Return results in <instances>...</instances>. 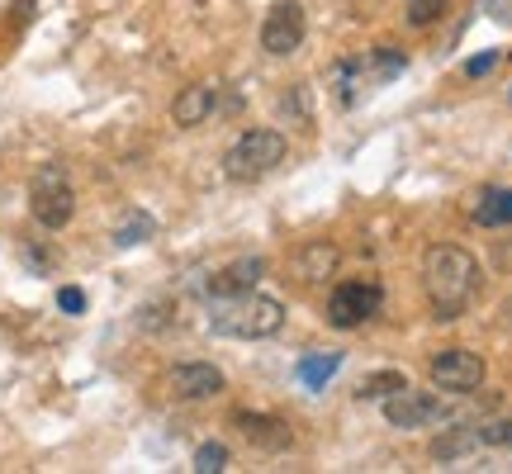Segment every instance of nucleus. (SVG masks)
<instances>
[{"label": "nucleus", "instance_id": "obj_12", "mask_svg": "<svg viewBox=\"0 0 512 474\" xmlns=\"http://www.w3.org/2000/svg\"><path fill=\"white\" fill-rule=\"evenodd\" d=\"M261 275H266V256H238V261H228L223 271H214L204 280V294H209V299H223V294L256 290Z\"/></svg>", "mask_w": 512, "mask_h": 474}, {"label": "nucleus", "instance_id": "obj_13", "mask_svg": "<svg viewBox=\"0 0 512 474\" xmlns=\"http://www.w3.org/2000/svg\"><path fill=\"white\" fill-rule=\"evenodd\" d=\"M219 110V86H209V81H195V86H185L176 100H171V119L181 128H200L209 124V114Z\"/></svg>", "mask_w": 512, "mask_h": 474}, {"label": "nucleus", "instance_id": "obj_4", "mask_svg": "<svg viewBox=\"0 0 512 474\" xmlns=\"http://www.w3.org/2000/svg\"><path fill=\"white\" fill-rule=\"evenodd\" d=\"M29 214H34L38 228H48V233H62L76 214V190L67 185V171L62 166H43L29 185Z\"/></svg>", "mask_w": 512, "mask_h": 474}, {"label": "nucleus", "instance_id": "obj_23", "mask_svg": "<svg viewBox=\"0 0 512 474\" xmlns=\"http://www.w3.org/2000/svg\"><path fill=\"white\" fill-rule=\"evenodd\" d=\"M498 67V53H479V57H470V62H465V76H470V81H479V76H489Z\"/></svg>", "mask_w": 512, "mask_h": 474}, {"label": "nucleus", "instance_id": "obj_1", "mask_svg": "<svg viewBox=\"0 0 512 474\" xmlns=\"http://www.w3.org/2000/svg\"><path fill=\"white\" fill-rule=\"evenodd\" d=\"M422 290L437 323H456L479 294V261L456 242H432L422 252Z\"/></svg>", "mask_w": 512, "mask_h": 474}, {"label": "nucleus", "instance_id": "obj_14", "mask_svg": "<svg viewBox=\"0 0 512 474\" xmlns=\"http://www.w3.org/2000/svg\"><path fill=\"white\" fill-rule=\"evenodd\" d=\"M470 219H475L479 228H508L512 223V185H489V190H479Z\"/></svg>", "mask_w": 512, "mask_h": 474}, {"label": "nucleus", "instance_id": "obj_16", "mask_svg": "<svg viewBox=\"0 0 512 474\" xmlns=\"http://www.w3.org/2000/svg\"><path fill=\"white\" fill-rule=\"evenodd\" d=\"M399 389H408V375H403V370H375V375H366V380L356 384V399L384 403L389 394H399Z\"/></svg>", "mask_w": 512, "mask_h": 474}, {"label": "nucleus", "instance_id": "obj_17", "mask_svg": "<svg viewBox=\"0 0 512 474\" xmlns=\"http://www.w3.org/2000/svg\"><path fill=\"white\" fill-rule=\"evenodd\" d=\"M470 451H479L475 427H451V432H441V437L432 441V456L437 460H460V456H470Z\"/></svg>", "mask_w": 512, "mask_h": 474}, {"label": "nucleus", "instance_id": "obj_21", "mask_svg": "<svg viewBox=\"0 0 512 474\" xmlns=\"http://www.w3.org/2000/svg\"><path fill=\"white\" fill-rule=\"evenodd\" d=\"M441 15H446V0H413L408 24H413V29H427V24H437Z\"/></svg>", "mask_w": 512, "mask_h": 474}, {"label": "nucleus", "instance_id": "obj_2", "mask_svg": "<svg viewBox=\"0 0 512 474\" xmlns=\"http://www.w3.org/2000/svg\"><path fill=\"white\" fill-rule=\"evenodd\" d=\"M285 328V304L261 290H238L209 299V332L233 337V342H261Z\"/></svg>", "mask_w": 512, "mask_h": 474}, {"label": "nucleus", "instance_id": "obj_10", "mask_svg": "<svg viewBox=\"0 0 512 474\" xmlns=\"http://www.w3.org/2000/svg\"><path fill=\"white\" fill-rule=\"evenodd\" d=\"M337 266H342V252H337V242H328V237H313V242H304L290 256V275L299 285H328L332 275H337Z\"/></svg>", "mask_w": 512, "mask_h": 474}, {"label": "nucleus", "instance_id": "obj_18", "mask_svg": "<svg viewBox=\"0 0 512 474\" xmlns=\"http://www.w3.org/2000/svg\"><path fill=\"white\" fill-rule=\"evenodd\" d=\"M152 233H157V219L143 214V209H128L124 219H119V228H114V247H138Z\"/></svg>", "mask_w": 512, "mask_h": 474}, {"label": "nucleus", "instance_id": "obj_11", "mask_svg": "<svg viewBox=\"0 0 512 474\" xmlns=\"http://www.w3.org/2000/svg\"><path fill=\"white\" fill-rule=\"evenodd\" d=\"M233 427L247 437V446H256V451H271V456H280V451H290V446H294L290 422L271 418V413H233Z\"/></svg>", "mask_w": 512, "mask_h": 474}, {"label": "nucleus", "instance_id": "obj_9", "mask_svg": "<svg viewBox=\"0 0 512 474\" xmlns=\"http://www.w3.org/2000/svg\"><path fill=\"white\" fill-rule=\"evenodd\" d=\"M223 370L209 361H185L176 365L171 375H166V389H171V399L181 403H204V399H219L223 394Z\"/></svg>", "mask_w": 512, "mask_h": 474}, {"label": "nucleus", "instance_id": "obj_6", "mask_svg": "<svg viewBox=\"0 0 512 474\" xmlns=\"http://www.w3.org/2000/svg\"><path fill=\"white\" fill-rule=\"evenodd\" d=\"M384 418H389V427H399V432L441 427V422L451 418V403L441 399V394H427V389H413V384H408V389L384 399Z\"/></svg>", "mask_w": 512, "mask_h": 474}, {"label": "nucleus", "instance_id": "obj_19", "mask_svg": "<svg viewBox=\"0 0 512 474\" xmlns=\"http://www.w3.org/2000/svg\"><path fill=\"white\" fill-rule=\"evenodd\" d=\"M479 446H498V451H512V418H489L475 427Z\"/></svg>", "mask_w": 512, "mask_h": 474}, {"label": "nucleus", "instance_id": "obj_24", "mask_svg": "<svg viewBox=\"0 0 512 474\" xmlns=\"http://www.w3.org/2000/svg\"><path fill=\"white\" fill-rule=\"evenodd\" d=\"M494 266H498V271H503V275H512V237H508V242H498V247H494Z\"/></svg>", "mask_w": 512, "mask_h": 474}, {"label": "nucleus", "instance_id": "obj_20", "mask_svg": "<svg viewBox=\"0 0 512 474\" xmlns=\"http://www.w3.org/2000/svg\"><path fill=\"white\" fill-rule=\"evenodd\" d=\"M195 470H200V474L228 470V446H223V441H204L200 451H195Z\"/></svg>", "mask_w": 512, "mask_h": 474}, {"label": "nucleus", "instance_id": "obj_5", "mask_svg": "<svg viewBox=\"0 0 512 474\" xmlns=\"http://www.w3.org/2000/svg\"><path fill=\"white\" fill-rule=\"evenodd\" d=\"M380 309H384L380 280H342V285H332V294H328V323L337 332L366 328Z\"/></svg>", "mask_w": 512, "mask_h": 474}, {"label": "nucleus", "instance_id": "obj_8", "mask_svg": "<svg viewBox=\"0 0 512 474\" xmlns=\"http://www.w3.org/2000/svg\"><path fill=\"white\" fill-rule=\"evenodd\" d=\"M304 34H309V19H304V5L299 0H275L266 19H261V48L271 57H290L304 48Z\"/></svg>", "mask_w": 512, "mask_h": 474}, {"label": "nucleus", "instance_id": "obj_3", "mask_svg": "<svg viewBox=\"0 0 512 474\" xmlns=\"http://www.w3.org/2000/svg\"><path fill=\"white\" fill-rule=\"evenodd\" d=\"M285 152H290V143H285L280 128H247V133H238V143L223 152V176L238 185H256L285 162Z\"/></svg>", "mask_w": 512, "mask_h": 474}, {"label": "nucleus", "instance_id": "obj_22", "mask_svg": "<svg viewBox=\"0 0 512 474\" xmlns=\"http://www.w3.org/2000/svg\"><path fill=\"white\" fill-rule=\"evenodd\" d=\"M57 309L72 313V318L76 313H86V294L76 290V285H62V290H57Z\"/></svg>", "mask_w": 512, "mask_h": 474}, {"label": "nucleus", "instance_id": "obj_7", "mask_svg": "<svg viewBox=\"0 0 512 474\" xmlns=\"http://www.w3.org/2000/svg\"><path fill=\"white\" fill-rule=\"evenodd\" d=\"M427 375H432V384L437 389H446V394H475V389H484V356L470 347H446L432 356V365H427Z\"/></svg>", "mask_w": 512, "mask_h": 474}, {"label": "nucleus", "instance_id": "obj_15", "mask_svg": "<svg viewBox=\"0 0 512 474\" xmlns=\"http://www.w3.org/2000/svg\"><path fill=\"white\" fill-rule=\"evenodd\" d=\"M337 370H342V351H313V356H304V361L294 365V375H299L304 389H323Z\"/></svg>", "mask_w": 512, "mask_h": 474}]
</instances>
